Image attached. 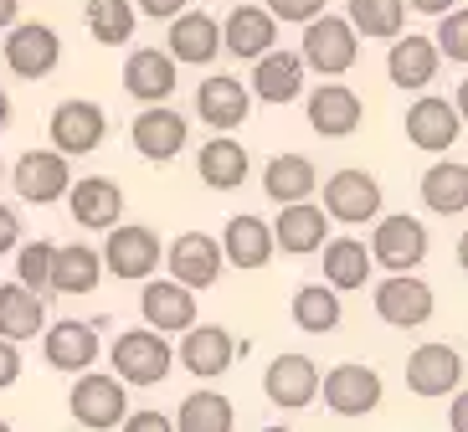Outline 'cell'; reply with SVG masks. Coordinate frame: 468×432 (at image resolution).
<instances>
[{"mask_svg": "<svg viewBox=\"0 0 468 432\" xmlns=\"http://www.w3.org/2000/svg\"><path fill=\"white\" fill-rule=\"evenodd\" d=\"M360 57V31L345 21V16L319 11L303 21V47H299V62L303 72H319V78H345L356 68Z\"/></svg>", "mask_w": 468, "mask_h": 432, "instance_id": "1", "label": "cell"}, {"mask_svg": "<svg viewBox=\"0 0 468 432\" xmlns=\"http://www.w3.org/2000/svg\"><path fill=\"white\" fill-rule=\"evenodd\" d=\"M109 361H113V376L124 386H160L176 371V350L165 345L160 330H124L113 340Z\"/></svg>", "mask_w": 468, "mask_h": 432, "instance_id": "2", "label": "cell"}, {"mask_svg": "<svg viewBox=\"0 0 468 432\" xmlns=\"http://www.w3.org/2000/svg\"><path fill=\"white\" fill-rule=\"evenodd\" d=\"M319 391H324V406H330L335 417L356 422V417H371L376 406H381L386 386H381V371L360 361H345V365H330L324 376H319Z\"/></svg>", "mask_w": 468, "mask_h": 432, "instance_id": "3", "label": "cell"}, {"mask_svg": "<svg viewBox=\"0 0 468 432\" xmlns=\"http://www.w3.org/2000/svg\"><path fill=\"white\" fill-rule=\"evenodd\" d=\"M11 37H5V68L16 72V78H27V83H42V78H52L57 62H62V37H57L47 21H11Z\"/></svg>", "mask_w": 468, "mask_h": 432, "instance_id": "4", "label": "cell"}, {"mask_svg": "<svg viewBox=\"0 0 468 432\" xmlns=\"http://www.w3.org/2000/svg\"><path fill=\"white\" fill-rule=\"evenodd\" d=\"M68 406H72V422H78V427L109 432V427L124 422L129 391H124V381H119V376H103V371L88 365V371H78V386H72Z\"/></svg>", "mask_w": 468, "mask_h": 432, "instance_id": "5", "label": "cell"}, {"mask_svg": "<svg viewBox=\"0 0 468 432\" xmlns=\"http://www.w3.org/2000/svg\"><path fill=\"white\" fill-rule=\"evenodd\" d=\"M98 258H103V268H109L113 279L139 283V279H150L154 268H160V237H154L150 227H139V222H113L109 242H103Z\"/></svg>", "mask_w": 468, "mask_h": 432, "instance_id": "6", "label": "cell"}, {"mask_svg": "<svg viewBox=\"0 0 468 432\" xmlns=\"http://www.w3.org/2000/svg\"><path fill=\"white\" fill-rule=\"evenodd\" d=\"M103 140H109V113L93 98H62L52 109V150H62L68 160L93 154Z\"/></svg>", "mask_w": 468, "mask_h": 432, "instance_id": "7", "label": "cell"}, {"mask_svg": "<svg viewBox=\"0 0 468 432\" xmlns=\"http://www.w3.org/2000/svg\"><path fill=\"white\" fill-rule=\"evenodd\" d=\"M129 144L139 150V160L170 165V160L191 144V124H186L176 109H165V103H144V113L129 124Z\"/></svg>", "mask_w": 468, "mask_h": 432, "instance_id": "8", "label": "cell"}, {"mask_svg": "<svg viewBox=\"0 0 468 432\" xmlns=\"http://www.w3.org/2000/svg\"><path fill=\"white\" fill-rule=\"evenodd\" d=\"M324 216L345 227L376 222L381 216V181L366 175V170H335L324 181Z\"/></svg>", "mask_w": 468, "mask_h": 432, "instance_id": "9", "label": "cell"}, {"mask_svg": "<svg viewBox=\"0 0 468 432\" xmlns=\"http://www.w3.org/2000/svg\"><path fill=\"white\" fill-rule=\"evenodd\" d=\"M401 124H407V140H412L422 154H448L458 140H463V113H458V103L432 98V93L417 98Z\"/></svg>", "mask_w": 468, "mask_h": 432, "instance_id": "10", "label": "cell"}, {"mask_svg": "<svg viewBox=\"0 0 468 432\" xmlns=\"http://www.w3.org/2000/svg\"><path fill=\"white\" fill-rule=\"evenodd\" d=\"M376 314H381V324H391V330H417V324L432 320V309H438V293L427 289L422 279H412V273H391L386 283H376Z\"/></svg>", "mask_w": 468, "mask_h": 432, "instance_id": "11", "label": "cell"}, {"mask_svg": "<svg viewBox=\"0 0 468 432\" xmlns=\"http://www.w3.org/2000/svg\"><path fill=\"white\" fill-rule=\"evenodd\" d=\"M427 258V227L417 216H381L371 237V263L391 268V273H417Z\"/></svg>", "mask_w": 468, "mask_h": 432, "instance_id": "12", "label": "cell"}, {"mask_svg": "<svg viewBox=\"0 0 468 432\" xmlns=\"http://www.w3.org/2000/svg\"><path fill=\"white\" fill-rule=\"evenodd\" d=\"M180 335H186V340H180L176 361L186 365L196 381H217V376L232 371V361H237L232 330H221V324H186Z\"/></svg>", "mask_w": 468, "mask_h": 432, "instance_id": "13", "label": "cell"}, {"mask_svg": "<svg viewBox=\"0 0 468 432\" xmlns=\"http://www.w3.org/2000/svg\"><path fill=\"white\" fill-rule=\"evenodd\" d=\"M68 181H72V170H68V154L62 150H27L21 160H16V170H11L16 195L31 201V206H52V201H62Z\"/></svg>", "mask_w": 468, "mask_h": 432, "instance_id": "14", "label": "cell"}, {"mask_svg": "<svg viewBox=\"0 0 468 432\" xmlns=\"http://www.w3.org/2000/svg\"><path fill=\"white\" fill-rule=\"evenodd\" d=\"M165 263H170V279H176V283H186L191 293H207L211 283L221 279L227 258H221V242L217 237H207V232H180V237L170 242Z\"/></svg>", "mask_w": 468, "mask_h": 432, "instance_id": "15", "label": "cell"}, {"mask_svg": "<svg viewBox=\"0 0 468 432\" xmlns=\"http://www.w3.org/2000/svg\"><path fill=\"white\" fill-rule=\"evenodd\" d=\"M68 211L72 222L88 227V232H109L119 216H124V191H119V181H109V175H83V181H68Z\"/></svg>", "mask_w": 468, "mask_h": 432, "instance_id": "16", "label": "cell"}, {"mask_svg": "<svg viewBox=\"0 0 468 432\" xmlns=\"http://www.w3.org/2000/svg\"><path fill=\"white\" fill-rule=\"evenodd\" d=\"M463 386V355L453 345H417L407 355V391L412 396H448Z\"/></svg>", "mask_w": 468, "mask_h": 432, "instance_id": "17", "label": "cell"}, {"mask_svg": "<svg viewBox=\"0 0 468 432\" xmlns=\"http://www.w3.org/2000/svg\"><path fill=\"white\" fill-rule=\"evenodd\" d=\"M180 88V62L160 47H139L124 62V93L139 98V103H165Z\"/></svg>", "mask_w": 468, "mask_h": 432, "instance_id": "18", "label": "cell"}, {"mask_svg": "<svg viewBox=\"0 0 468 432\" xmlns=\"http://www.w3.org/2000/svg\"><path fill=\"white\" fill-rule=\"evenodd\" d=\"M360 119H366V103H360L356 88L324 83V88L309 93V129H314L319 140H345V134H356Z\"/></svg>", "mask_w": 468, "mask_h": 432, "instance_id": "19", "label": "cell"}, {"mask_svg": "<svg viewBox=\"0 0 468 432\" xmlns=\"http://www.w3.org/2000/svg\"><path fill=\"white\" fill-rule=\"evenodd\" d=\"M324 237H330V216H324V206H314L309 195L278 206L273 248H283L289 258H309V252H319V242H324Z\"/></svg>", "mask_w": 468, "mask_h": 432, "instance_id": "20", "label": "cell"}, {"mask_svg": "<svg viewBox=\"0 0 468 432\" xmlns=\"http://www.w3.org/2000/svg\"><path fill=\"white\" fill-rule=\"evenodd\" d=\"M262 391L278 412H303L319 396V365L309 355H278L262 376Z\"/></svg>", "mask_w": 468, "mask_h": 432, "instance_id": "21", "label": "cell"}, {"mask_svg": "<svg viewBox=\"0 0 468 432\" xmlns=\"http://www.w3.org/2000/svg\"><path fill=\"white\" fill-rule=\"evenodd\" d=\"M176 62L186 68H211L221 57V21H211L207 11H176L170 16V47Z\"/></svg>", "mask_w": 468, "mask_h": 432, "instance_id": "22", "label": "cell"}, {"mask_svg": "<svg viewBox=\"0 0 468 432\" xmlns=\"http://www.w3.org/2000/svg\"><path fill=\"white\" fill-rule=\"evenodd\" d=\"M438 62H442V52L432 47V37H391V52H386V78L397 88H407V93H422L432 78H438Z\"/></svg>", "mask_w": 468, "mask_h": 432, "instance_id": "23", "label": "cell"}, {"mask_svg": "<svg viewBox=\"0 0 468 432\" xmlns=\"http://www.w3.org/2000/svg\"><path fill=\"white\" fill-rule=\"evenodd\" d=\"M139 314H144V324L160 330V335H180L186 324H196V293L176 279H154L139 293Z\"/></svg>", "mask_w": 468, "mask_h": 432, "instance_id": "24", "label": "cell"}, {"mask_svg": "<svg viewBox=\"0 0 468 432\" xmlns=\"http://www.w3.org/2000/svg\"><path fill=\"white\" fill-rule=\"evenodd\" d=\"M273 227L262 222V216H252V211H242V216H232L227 222V232H221V258L232 268H242V273H258V268L273 263Z\"/></svg>", "mask_w": 468, "mask_h": 432, "instance_id": "25", "label": "cell"}, {"mask_svg": "<svg viewBox=\"0 0 468 432\" xmlns=\"http://www.w3.org/2000/svg\"><path fill=\"white\" fill-rule=\"evenodd\" d=\"M273 42H278V21H273L268 5H237V11L221 21V52L242 57V62L262 57Z\"/></svg>", "mask_w": 468, "mask_h": 432, "instance_id": "26", "label": "cell"}, {"mask_svg": "<svg viewBox=\"0 0 468 432\" xmlns=\"http://www.w3.org/2000/svg\"><path fill=\"white\" fill-rule=\"evenodd\" d=\"M252 62H258V68H252V98L283 109V103H293V98L303 93V62H299V52H278V47H268V52L252 57Z\"/></svg>", "mask_w": 468, "mask_h": 432, "instance_id": "27", "label": "cell"}, {"mask_svg": "<svg viewBox=\"0 0 468 432\" xmlns=\"http://www.w3.org/2000/svg\"><path fill=\"white\" fill-rule=\"evenodd\" d=\"M42 355L52 371H68V376H78V371H88V365L98 361V324H83V320H62L47 330L42 340Z\"/></svg>", "mask_w": 468, "mask_h": 432, "instance_id": "28", "label": "cell"}, {"mask_svg": "<svg viewBox=\"0 0 468 432\" xmlns=\"http://www.w3.org/2000/svg\"><path fill=\"white\" fill-rule=\"evenodd\" d=\"M196 113H201V124H211L217 134H227V129L248 124L252 93L237 83V78H207V83L196 88Z\"/></svg>", "mask_w": 468, "mask_h": 432, "instance_id": "29", "label": "cell"}, {"mask_svg": "<svg viewBox=\"0 0 468 432\" xmlns=\"http://www.w3.org/2000/svg\"><path fill=\"white\" fill-rule=\"evenodd\" d=\"M103 283V258L88 242H62L52 248V273H47V289L57 293H93Z\"/></svg>", "mask_w": 468, "mask_h": 432, "instance_id": "30", "label": "cell"}, {"mask_svg": "<svg viewBox=\"0 0 468 432\" xmlns=\"http://www.w3.org/2000/svg\"><path fill=\"white\" fill-rule=\"evenodd\" d=\"M47 330V304H42V293L27 289V283L16 279V283H0V335L5 340H37Z\"/></svg>", "mask_w": 468, "mask_h": 432, "instance_id": "31", "label": "cell"}, {"mask_svg": "<svg viewBox=\"0 0 468 432\" xmlns=\"http://www.w3.org/2000/svg\"><path fill=\"white\" fill-rule=\"evenodd\" d=\"M196 170H201V185H211V191H237V185H248V150L237 140H227V134H217V140L201 144V154H196Z\"/></svg>", "mask_w": 468, "mask_h": 432, "instance_id": "32", "label": "cell"}, {"mask_svg": "<svg viewBox=\"0 0 468 432\" xmlns=\"http://www.w3.org/2000/svg\"><path fill=\"white\" fill-rule=\"evenodd\" d=\"M319 248H324V283H330V289H366V283H371V248H366V242L360 237H324L319 242Z\"/></svg>", "mask_w": 468, "mask_h": 432, "instance_id": "33", "label": "cell"}, {"mask_svg": "<svg viewBox=\"0 0 468 432\" xmlns=\"http://www.w3.org/2000/svg\"><path fill=\"white\" fill-rule=\"evenodd\" d=\"M422 201L438 216H463L468 211V165L463 160H438L422 175Z\"/></svg>", "mask_w": 468, "mask_h": 432, "instance_id": "34", "label": "cell"}, {"mask_svg": "<svg viewBox=\"0 0 468 432\" xmlns=\"http://www.w3.org/2000/svg\"><path fill=\"white\" fill-rule=\"evenodd\" d=\"M340 320H345L340 289H330V283H303L293 293V324H299L303 335H335Z\"/></svg>", "mask_w": 468, "mask_h": 432, "instance_id": "35", "label": "cell"}, {"mask_svg": "<svg viewBox=\"0 0 468 432\" xmlns=\"http://www.w3.org/2000/svg\"><path fill=\"white\" fill-rule=\"evenodd\" d=\"M319 185V170L314 160H303V154H278V160H268V170H262V191H268V201H303V195H314Z\"/></svg>", "mask_w": 468, "mask_h": 432, "instance_id": "36", "label": "cell"}, {"mask_svg": "<svg viewBox=\"0 0 468 432\" xmlns=\"http://www.w3.org/2000/svg\"><path fill=\"white\" fill-rule=\"evenodd\" d=\"M176 427L180 432H232L237 427V412L221 391H191L176 412Z\"/></svg>", "mask_w": 468, "mask_h": 432, "instance_id": "37", "label": "cell"}, {"mask_svg": "<svg viewBox=\"0 0 468 432\" xmlns=\"http://www.w3.org/2000/svg\"><path fill=\"white\" fill-rule=\"evenodd\" d=\"M360 37H376V42H391L401 26H407V0H350V16H345Z\"/></svg>", "mask_w": 468, "mask_h": 432, "instance_id": "38", "label": "cell"}, {"mask_svg": "<svg viewBox=\"0 0 468 432\" xmlns=\"http://www.w3.org/2000/svg\"><path fill=\"white\" fill-rule=\"evenodd\" d=\"M134 0H88V31H93V42L103 47H124L134 37Z\"/></svg>", "mask_w": 468, "mask_h": 432, "instance_id": "39", "label": "cell"}, {"mask_svg": "<svg viewBox=\"0 0 468 432\" xmlns=\"http://www.w3.org/2000/svg\"><path fill=\"white\" fill-rule=\"evenodd\" d=\"M432 47H438L453 68H463L468 62V11L463 5H453V11L438 16V31H432Z\"/></svg>", "mask_w": 468, "mask_h": 432, "instance_id": "40", "label": "cell"}, {"mask_svg": "<svg viewBox=\"0 0 468 432\" xmlns=\"http://www.w3.org/2000/svg\"><path fill=\"white\" fill-rule=\"evenodd\" d=\"M16 248H21V252H16V279H21V283H27V289H37V293H42L47 289V273H52V248H57V242H16Z\"/></svg>", "mask_w": 468, "mask_h": 432, "instance_id": "41", "label": "cell"}, {"mask_svg": "<svg viewBox=\"0 0 468 432\" xmlns=\"http://www.w3.org/2000/svg\"><path fill=\"white\" fill-rule=\"evenodd\" d=\"M268 11H273V21H293V26H303L309 16L324 11V0H268Z\"/></svg>", "mask_w": 468, "mask_h": 432, "instance_id": "42", "label": "cell"}, {"mask_svg": "<svg viewBox=\"0 0 468 432\" xmlns=\"http://www.w3.org/2000/svg\"><path fill=\"white\" fill-rule=\"evenodd\" d=\"M16 381H21V350H16V340L0 335V391H11Z\"/></svg>", "mask_w": 468, "mask_h": 432, "instance_id": "43", "label": "cell"}, {"mask_svg": "<svg viewBox=\"0 0 468 432\" xmlns=\"http://www.w3.org/2000/svg\"><path fill=\"white\" fill-rule=\"evenodd\" d=\"M16 242H21V216H16L11 206H0V258L16 252Z\"/></svg>", "mask_w": 468, "mask_h": 432, "instance_id": "44", "label": "cell"}, {"mask_svg": "<svg viewBox=\"0 0 468 432\" xmlns=\"http://www.w3.org/2000/svg\"><path fill=\"white\" fill-rule=\"evenodd\" d=\"M119 427H129V432H170V422L160 417V412H124Z\"/></svg>", "mask_w": 468, "mask_h": 432, "instance_id": "45", "label": "cell"}, {"mask_svg": "<svg viewBox=\"0 0 468 432\" xmlns=\"http://www.w3.org/2000/svg\"><path fill=\"white\" fill-rule=\"evenodd\" d=\"M191 0H134V11L139 16H154V21H170L176 11H186Z\"/></svg>", "mask_w": 468, "mask_h": 432, "instance_id": "46", "label": "cell"}, {"mask_svg": "<svg viewBox=\"0 0 468 432\" xmlns=\"http://www.w3.org/2000/svg\"><path fill=\"white\" fill-rule=\"evenodd\" d=\"M407 5L422 16H442V11H453V5H463V0H407Z\"/></svg>", "mask_w": 468, "mask_h": 432, "instance_id": "47", "label": "cell"}, {"mask_svg": "<svg viewBox=\"0 0 468 432\" xmlns=\"http://www.w3.org/2000/svg\"><path fill=\"white\" fill-rule=\"evenodd\" d=\"M16 16H21V0H0V31L11 26Z\"/></svg>", "mask_w": 468, "mask_h": 432, "instance_id": "48", "label": "cell"}, {"mask_svg": "<svg viewBox=\"0 0 468 432\" xmlns=\"http://www.w3.org/2000/svg\"><path fill=\"white\" fill-rule=\"evenodd\" d=\"M11 124V98H5V88H0V129Z\"/></svg>", "mask_w": 468, "mask_h": 432, "instance_id": "49", "label": "cell"}, {"mask_svg": "<svg viewBox=\"0 0 468 432\" xmlns=\"http://www.w3.org/2000/svg\"><path fill=\"white\" fill-rule=\"evenodd\" d=\"M0 181H5V170H0Z\"/></svg>", "mask_w": 468, "mask_h": 432, "instance_id": "50", "label": "cell"}]
</instances>
